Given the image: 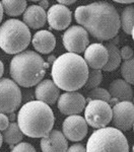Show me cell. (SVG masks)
<instances>
[{
    "label": "cell",
    "mask_w": 134,
    "mask_h": 152,
    "mask_svg": "<svg viewBox=\"0 0 134 152\" xmlns=\"http://www.w3.org/2000/svg\"><path fill=\"white\" fill-rule=\"evenodd\" d=\"M132 152H134V145H133V147H132Z\"/></svg>",
    "instance_id": "obj_40"
},
{
    "label": "cell",
    "mask_w": 134,
    "mask_h": 152,
    "mask_svg": "<svg viewBox=\"0 0 134 152\" xmlns=\"http://www.w3.org/2000/svg\"><path fill=\"white\" fill-rule=\"evenodd\" d=\"M72 13L68 7L61 4H53L47 11V21L51 28L64 31L71 23Z\"/></svg>",
    "instance_id": "obj_13"
},
{
    "label": "cell",
    "mask_w": 134,
    "mask_h": 152,
    "mask_svg": "<svg viewBox=\"0 0 134 152\" xmlns=\"http://www.w3.org/2000/svg\"><path fill=\"white\" fill-rule=\"evenodd\" d=\"M60 96V89L51 79H43L35 89V97L39 102L47 104H54Z\"/></svg>",
    "instance_id": "obj_16"
},
{
    "label": "cell",
    "mask_w": 134,
    "mask_h": 152,
    "mask_svg": "<svg viewBox=\"0 0 134 152\" xmlns=\"http://www.w3.org/2000/svg\"><path fill=\"white\" fill-rule=\"evenodd\" d=\"M9 119L5 114H0V131L3 132L9 126Z\"/></svg>",
    "instance_id": "obj_30"
},
{
    "label": "cell",
    "mask_w": 134,
    "mask_h": 152,
    "mask_svg": "<svg viewBox=\"0 0 134 152\" xmlns=\"http://www.w3.org/2000/svg\"><path fill=\"white\" fill-rule=\"evenodd\" d=\"M83 59L89 69L101 70L105 67L109 59V53L105 45L94 43L84 51Z\"/></svg>",
    "instance_id": "obj_14"
},
{
    "label": "cell",
    "mask_w": 134,
    "mask_h": 152,
    "mask_svg": "<svg viewBox=\"0 0 134 152\" xmlns=\"http://www.w3.org/2000/svg\"><path fill=\"white\" fill-rule=\"evenodd\" d=\"M86 152H129L126 136L114 127L97 129L86 143Z\"/></svg>",
    "instance_id": "obj_6"
},
{
    "label": "cell",
    "mask_w": 134,
    "mask_h": 152,
    "mask_svg": "<svg viewBox=\"0 0 134 152\" xmlns=\"http://www.w3.org/2000/svg\"><path fill=\"white\" fill-rule=\"evenodd\" d=\"M120 55H121V58L123 59L124 61L126 60H129L130 58L133 57V50L130 46H123L122 49L120 50Z\"/></svg>",
    "instance_id": "obj_28"
},
{
    "label": "cell",
    "mask_w": 134,
    "mask_h": 152,
    "mask_svg": "<svg viewBox=\"0 0 134 152\" xmlns=\"http://www.w3.org/2000/svg\"><path fill=\"white\" fill-rule=\"evenodd\" d=\"M120 72L123 79L129 84L134 85V55L129 60L121 63Z\"/></svg>",
    "instance_id": "obj_24"
},
{
    "label": "cell",
    "mask_w": 134,
    "mask_h": 152,
    "mask_svg": "<svg viewBox=\"0 0 134 152\" xmlns=\"http://www.w3.org/2000/svg\"><path fill=\"white\" fill-rule=\"evenodd\" d=\"M23 102L21 88L12 79H0V114H10L18 109Z\"/></svg>",
    "instance_id": "obj_7"
},
{
    "label": "cell",
    "mask_w": 134,
    "mask_h": 152,
    "mask_svg": "<svg viewBox=\"0 0 134 152\" xmlns=\"http://www.w3.org/2000/svg\"><path fill=\"white\" fill-rule=\"evenodd\" d=\"M75 0H58V4H61V5L64 6H68V5H72V4L75 3Z\"/></svg>",
    "instance_id": "obj_31"
},
{
    "label": "cell",
    "mask_w": 134,
    "mask_h": 152,
    "mask_svg": "<svg viewBox=\"0 0 134 152\" xmlns=\"http://www.w3.org/2000/svg\"><path fill=\"white\" fill-rule=\"evenodd\" d=\"M56 58H57V57H55V55H51V56H49L47 63H48L49 65H50V64H53V63H54V61L56 60Z\"/></svg>",
    "instance_id": "obj_33"
},
{
    "label": "cell",
    "mask_w": 134,
    "mask_h": 152,
    "mask_svg": "<svg viewBox=\"0 0 134 152\" xmlns=\"http://www.w3.org/2000/svg\"><path fill=\"white\" fill-rule=\"evenodd\" d=\"M66 152H86V148H85V146L83 144L75 143L70 147H68Z\"/></svg>",
    "instance_id": "obj_29"
},
{
    "label": "cell",
    "mask_w": 134,
    "mask_h": 152,
    "mask_svg": "<svg viewBox=\"0 0 134 152\" xmlns=\"http://www.w3.org/2000/svg\"><path fill=\"white\" fill-rule=\"evenodd\" d=\"M19 128L31 138H43L52 131L55 123L50 105L39 100L26 102L16 116Z\"/></svg>",
    "instance_id": "obj_3"
},
{
    "label": "cell",
    "mask_w": 134,
    "mask_h": 152,
    "mask_svg": "<svg viewBox=\"0 0 134 152\" xmlns=\"http://www.w3.org/2000/svg\"><path fill=\"white\" fill-rule=\"evenodd\" d=\"M117 3H120V4H130V5H132L134 4V0H130V1H118L117 0Z\"/></svg>",
    "instance_id": "obj_35"
},
{
    "label": "cell",
    "mask_w": 134,
    "mask_h": 152,
    "mask_svg": "<svg viewBox=\"0 0 134 152\" xmlns=\"http://www.w3.org/2000/svg\"><path fill=\"white\" fill-rule=\"evenodd\" d=\"M2 18H3V7H2L1 1H0V23L2 21Z\"/></svg>",
    "instance_id": "obj_37"
},
{
    "label": "cell",
    "mask_w": 134,
    "mask_h": 152,
    "mask_svg": "<svg viewBox=\"0 0 134 152\" xmlns=\"http://www.w3.org/2000/svg\"><path fill=\"white\" fill-rule=\"evenodd\" d=\"M84 119L89 126L94 129L108 127L112 121V107L103 100H91L85 105Z\"/></svg>",
    "instance_id": "obj_8"
},
{
    "label": "cell",
    "mask_w": 134,
    "mask_h": 152,
    "mask_svg": "<svg viewBox=\"0 0 134 152\" xmlns=\"http://www.w3.org/2000/svg\"><path fill=\"white\" fill-rule=\"evenodd\" d=\"M49 64L35 51L26 50L10 61L9 73L14 82L21 87H33L43 80Z\"/></svg>",
    "instance_id": "obj_4"
},
{
    "label": "cell",
    "mask_w": 134,
    "mask_h": 152,
    "mask_svg": "<svg viewBox=\"0 0 134 152\" xmlns=\"http://www.w3.org/2000/svg\"><path fill=\"white\" fill-rule=\"evenodd\" d=\"M86 100L77 91H65L58 99V110L65 116L79 115L85 109Z\"/></svg>",
    "instance_id": "obj_12"
},
{
    "label": "cell",
    "mask_w": 134,
    "mask_h": 152,
    "mask_svg": "<svg viewBox=\"0 0 134 152\" xmlns=\"http://www.w3.org/2000/svg\"><path fill=\"white\" fill-rule=\"evenodd\" d=\"M31 44L37 52L41 54H50L55 49L56 38L51 31L41 29L31 38Z\"/></svg>",
    "instance_id": "obj_18"
},
{
    "label": "cell",
    "mask_w": 134,
    "mask_h": 152,
    "mask_svg": "<svg viewBox=\"0 0 134 152\" xmlns=\"http://www.w3.org/2000/svg\"><path fill=\"white\" fill-rule=\"evenodd\" d=\"M40 146L42 152H66L68 142L62 132L52 130L48 135L41 138Z\"/></svg>",
    "instance_id": "obj_15"
},
{
    "label": "cell",
    "mask_w": 134,
    "mask_h": 152,
    "mask_svg": "<svg viewBox=\"0 0 134 152\" xmlns=\"http://www.w3.org/2000/svg\"><path fill=\"white\" fill-rule=\"evenodd\" d=\"M2 141H3V137H2V134L0 133V148H1V145H2Z\"/></svg>",
    "instance_id": "obj_38"
},
{
    "label": "cell",
    "mask_w": 134,
    "mask_h": 152,
    "mask_svg": "<svg viewBox=\"0 0 134 152\" xmlns=\"http://www.w3.org/2000/svg\"><path fill=\"white\" fill-rule=\"evenodd\" d=\"M133 132H134V124H133Z\"/></svg>",
    "instance_id": "obj_42"
},
{
    "label": "cell",
    "mask_w": 134,
    "mask_h": 152,
    "mask_svg": "<svg viewBox=\"0 0 134 152\" xmlns=\"http://www.w3.org/2000/svg\"><path fill=\"white\" fill-rule=\"evenodd\" d=\"M3 73H4V65H3V63L1 62V60H0V79L2 78Z\"/></svg>",
    "instance_id": "obj_34"
},
{
    "label": "cell",
    "mask_w": 134,
    "mask_h": 152,
    "mask_svg": "<svg viewBox=\"0 0 134 152\" xmlns=\"http://www.w3.org/2000/svg\"><path fill=\"white\" fill-rule=\"evenodd\" d=\"M23 133L19 128L18 124L15 122H12L9 124L7 129L2 132V137H3V141L8 144L9 146L12 147V145L21 143V140L23 139Z\"/></svg>",
    "instance_id": "obj_21"
},
{
    "label": "cell",
    "mask_w": 134,
    "mask_h": 152,
    "mask_svg": "<svg viewBox=\"0 0 134 152\" xmlns=\"http://www.w3.org/2000/svg\"><path fill=\"white\" fill-rule=\"evenodd\" d=\"M31 42L29 26L19 19L10 18L0 26V48L7 54L18 55Z\"/></svg>",
    "instance_id": "obj_5"
},
{
    "label": "cell",
    "mask_w": 134,
    "mask_h": 152,
    "mask_svg": "<svg viewBox=\"0 0 134 152\" xmlns=\"http://www.w3.org/2000/svg\"><path fill=\"white\" fill-rule=\"evenodd\" d=\"M118 44L119 37L116 36L115 38L111 39L110 41L107 42L106 45H105V47L107 48L109 53L108 62L103 68V70L106 71V72H112V71L116 70L119 66H121L122 58L120 55V50L118 48Z\"/></svg>",
    "instance_id": "obj_20"
},
{
    "label": "cell",
    "mask_w": 134,
    "mask_h": 152,
    "mask_svg": "<svg viewBox=\"0 0 134 152\" xmlns=\"http://www.w3.org/2000/svg\"><path fill=\"white\" fill-rule=\"evenodd\" d=\"M103 81V73L101 70L97 69H89V76L85 82V88L87 89H94L100 86V84Z\"/></svg>",
    "instance_id": "obj_26"
},
{
    "label": "cell",
    "mask_w": 134,
    "mask_h": 152,
    "mask_svg": "<svg viewBox=\"0 0 134 152\" xmlns=\"http://www.w3.org/2000/svg\"><path fill=\"white\" fill-rule=\"evenodd\" d=\"M108 91L111 95L112 99L116 102H131L133 99V88L131 84L126 82L124 79L118 78L113 80L109 85Z\"/></svg>",
    "instance_id": "obj_19"
},
{
    "label": "cell",
    "mask_w": 134,
    "mask_h": 152,
    "mask_svg": "<svg viewBox=\"0 0 134 152\" xmlns=\"http://www.w3.org/2000/svg\"><path fill=\"white\" fill-rule=\"evenodd\" d=\"M23 19L29 28H42L47 21V12L42 7L33 4L26 7V11L23 14Z\"/></svg>",
    "instance_id": "obj_17"
},
{
    "label": "cell",
    "mask_w": 134,
    "mask_h": 152,
    "mask_svg": "<svg viewBox=\"0 0 134 152\" xmlns=\"http://www.w3.org/2000/svg\"><path fill=\"white\" fill-rule=\"evenodd\" d=\"M6 116L8 117V119L10 120V121H14V119H15V114H14V113H10V114H7Z\"/></svg>",
    "instance_id": "obj_36"
},
{
    "label": "cell",
    "mask_w": 134,
    "mask_h": 152,
    "mask_svg": "<svg viewBox=\"0 0 134 152\" xmlns=\"http://www.w3.org/2000/svg\"><path fill=\"white\" fill-rule=\"evenodd\" d=\"M114 128L126 132L134 124V104L132 102H118L112 107V121Z\"/></svg>",
    "instance_id": "obj_10"
},
{
    "label": "cell",
    "mask_w": 134,
    "mask_h": 152,
    "mask_svg": "<svg viewBox=\"0 0 134 152\" xmlns=\"http://www.w3.org/2000/svg\"><path fill=\"white\" fill-rule=\"evenodd\" d=\"M11 152H37L35 147L28 142H21L12 148Z\"/></svg>",
    "instance_id": "obj_27"
},
{
    "label": "cell",
    "mask_w": 134,
    "mask_h": 152,
    "mask_svg": "<svg viewBox=\"0 0 134 152\" xmlns=\"http://www.w3.org/2000/svg\"><path fill=\"white\" fill-rule=\"evenodd\" d=\"M120 24L126 35H131L134 26V5H128L124 7L121 11Z\"/></svg>",
    "instance_id": "obj_23"
},
{
    "label": "cell",
    "mask_w": 134,
    "mask_h": 152,
    "mask_svg": "<svg viewBox=\"0 0 134 152\" xmlns=\"http://www.w3.org/2000/svg\"><path fill=\"white\" fill-rule=\"evenodd\" d=\"M111 95H110L108 89H105L102 87H97L94 89H91L86 94V102H91V100H103L106 102H111Z\"/></svg>",
    "instance_id": "obj_25"
},
{
    "label": "cell",
    "mask_w": 134,
    "mask_h": 152,
    "mask_svg": "<svg viewBox=\"0 0 134 152\" xmlns=\"http://www.w3.org/2000/svg\"><path fill=\"white\" fill-rule=\"evenodd\" d=\"M74 18L89 35L102 42L115 38L121 28L120 15L110 2L99 1L80 5L75 9Z\"/></svg>",
    "instance_id": "obj_1"
},
{
    "label": "cell",
    "mask_w": 134,
    "mask_h": 152,
    "mask_svg": "<svg viewBox=\"0 0 134 152\" xmlns=\"http://www.w3.org/2000/svg\"><path fill=\"white\" fill-rule=\"evenodd\" d=\"M89 69L83 57L67 52L56 58L52 64L51 76L59 89L77 91L85 85Z\"/></svg>",
    "instance_id": "obj_2"
},
{
    "label": "cell",
    "mask_w": 134,
    "mask_h": 152,
    "mask_svg": "<svg viewBox=\"0 0 134 152\" xmlns=\"http://www.w3.org/2000/svg\"><path fill=\"white\" fill-rule=\"evenodd\" d=\"M131 36H132V39H133V41H134V26H133V28H132V33H131Z\"/></svg>",
    "instance_id": "obj_39"
},
{
    "label": "cell",
    "mask_w": 134,
    "mask_h": 152,
    "mask_svg": "<svg viewBox=\"0 0 134 152\" xmlns=\"http://www.w3.org/2000/svg\"><path fill=\"white\" fill-rule=\"evenodd\" d=\"M132 102H133V104H134V96H133V99H132Z\"/></svg>",
    "instance_id": "obj_41"
},
{
    "label": "cell",
    "mask_w": 134,
    "mask_h": 152,
    "mask_svg": "<svg viewBox=\"0 0 134 152\" xmlns=\"http://www.w3.org/2000/svg\"><path fill=\"white\" fill-rule=\"evenodd\" d=\"M39 6L40 7H42V8L44 9V10H45V9H49V1H40L39 2V4H38Z\"/></svg>",
    "instance_id": "obj_32"
},
{
    "label": "cell",
    "mask_w": 134,
    "mask_h": 152,
    "mask_svg": "<svg viewBox=\"0 0 134 152\" xmlns=\"http://www.w3.org/2000/svg\"><path fill=\"white\" fill-rule=\"evenodd\" d=\"M89 125L83 117L79 115L68 116L62 124V133L69 141H81L86 137Z\"/></svg>",
    "instance_id": "obj_11"
},
{
    "label": "cell",
    "mask_w": 134,
    "mask_h": 152,
    "mask_svg": "<svg viewBox=\"0 0 134 152\" xmlns=\"http://www.w3.org/2000/svg\"><path fill=\"white\" fill-rule=\"evenodd\" d=\"M1 4L4 13L12 18L23 14L28 7L26 0H2Z\"/></svg>",
    "instance_id": "obj_22"
},
{
    "label": "cell",
    "mask_w": 134,
    "mask_h": 152,
    "mask_svg": "<svg viewBox=\"0 0 134 152\" xmlns=\"http://www.w3.org/2000/svg\"><path fill=\"white\" fill-rule=\"evenodd\" d=\"M64 48L68 53L79 54L89 46V33L80 26H72L66 29L62 37Z\"/></svg>",
    "instance_id": "obj_9"
}]
</instances>
